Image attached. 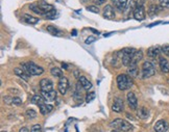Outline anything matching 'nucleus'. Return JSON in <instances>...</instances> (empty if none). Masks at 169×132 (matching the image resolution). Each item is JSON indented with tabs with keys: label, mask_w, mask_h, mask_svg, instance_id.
Here are the masks:
<instances>
[{
	"label": "nucleus",
	"mask_w": 169,
	"mask_h": 132,
	"mask_svg": "<svg viewBox=\"0 0 169 132\" xmlns=\"http://www.w3.org/2000/svg\"><path fill=\"white\" fill-rule=\"evenodd\" d=\"M111 132H118V131H117V130H112Z\"/></svg>",
	"instance_id": "nucleus-47"
},
{
	"label": "nucleus",
	"mask_w": 169,
	"mask_h": 132,
	"mask_svg": "<svg viewBox=\"0 0 169 132\" xmlns=\"http://www.w3.org/2000/svg\"><path fill=\"white\" fill-rule=\"evenodd\" d=\"M68 88H69V81L66 77H61L60 81H59V84H57V90L59 92L62 94V95H65L67 93Z\"/></svg>",
	"instance_id": "nucleus-6"
},
{
	"label": "nucleus",
	"mask_w": 169,
	"mask_h": 132,
	"mask_svg": "<svg viewBox=\"0 0 169 132\" xmlns=\"http://www.w3.org/2000/svg\"><path fill=\"white\" fill-rule=\"evenodd\" d=\"M29 9H31L32 12H35L36 14H39V15H42V16H44V12L42 11L41 9H40L39 6H38V4L36 3V4H31V5L29 6Z\"/></svg>",
	"instance_id": "nucleus-29"
},
{
	"label": "nucleus",
	"mask_w": 169,
	"mask_h": 132,
	"mask_svg": "<svg viewBox=\"0 0 169 132\" xmlns=\"http://www.w3.org/2000/svg\"><path fill=\"white\" fill-rule=\"evenodd\" d=\"M158 12V6L157 5H151L149 7V15L151 17H153Z\"/></svg>",
	"instance_id": "nucleus-34"
},
{
	"label": "nucleus",
	"mask_w": 169,
	"mask_h": 132,
	"mask_svg": "<svg viewBox=\"0 0 169 132\" xmlns=\"http://www.w3.org/2000/svg\"><path fill=\"white\" fill-rule=\"evenodd\" d=\"M23 21L25 22V23L27 24H37L38 22H39V19L38 18H35V17H31L29 16V15H24L23 16Z\"/></svg>",
	"instance_id": "nucleus-22"
},
{
	"label": "nucleus",
	"mask_w": 169,
	"mask_h": 132,
	"mask_svg": "<svg viewBox=\"0 0 169 132\" xmlns=\"http://www.w3.org/2000/svg\"><path fill=\"white\" fill-rule=\"evenodd\" d=\"M137 113H138V116H139L140 119H147V116H148V110L146 109L145 107H140L139 109H138V111H137Z\"/></svg>",
	"instance_id": "nucleus-25"
},
{
	"label": "nucleus",
	"mask_w": 169,
	"mask_h": 132,
	"mask_svg": "<svg viewBox=\"0 0 169 132\" xmlns=\"http://www.w3.org/2000/svg\"><path fill=\"white\" fill-rule=\"evenodd\" d=\"M47 30H48V32H50L51 34L53 35H57V37H61V35H63L62 31L59 30L57 28H55L54 26H51V25H49V26H47Z\"/></svg>",
	"instance_id": "nucleus-27"
},
{
	"label": "nucleus",
	"mask_w": 169,
	"mask_h": 132,
	"mask_svg": "<svg viewBox=\"0 0 169 132\" xmlns=\"http://www.w3.org/2000/svg\"><path fill=\"white\" fill-rule=\"evenodd\" d=\"M90 30H92V31L94 32V34H99V32H98L97 30H95V29H93V28H90Z\"/></svg>",
	"instance_id": "nucleus-44"
},
{
	"label": "nucleus",
	"mask_w": 169,
	"mask_h": 132,
	"mask_svg": "<svg viewBox=\"0 0 169 132\" xmlns=\"http://www.w3.org/2000/svg\"><path fill=\"white\" fill-rule=\"evenodd\" d=\"M40 88H41V92H49L53 90V83L50 79L45 78L40 81Z\"/></svg>",
	"instance_id": "nucleus-8"
},
{
	"label": "nucleus",
	"mask_w": 169,
	"mask_h": 132,
	"mask_svg": "<svg viewBox=\"0 0 169 132\" xmlns=\"http://www.w3.org/2000/svg\"><path fill=\"white\" fill-rule=\"evenodd\" d=\"M136 52L135 49L133 48H124L122 50V65L125 67H130V65L132 63L134 53Z\"/></svg>",
	"instance_id": "nucleus-4"
},
{
	"label": "nucleus",
	"mask_w": 169,
	"mask_h": 132,
	"mask_svg": "<svg viewBox=\"0 0 169 132\" xmlns=\"http://www.w3.org/2000/svg\"><path fill=\"white\" fill-rule=\"evenodd\" d=\"M127 1L128 0H112L113 4H114L120 12L125 11V9H127Z\"/></svg>",
	"instance_id": "nucleus-15"
},
{
	"label": "nucleus",
	"mask_w": 169,
	"mask_h": 132,
	"mask_svg": "<svg viewBox=\"0 0 169 132\" xmlns=\"http://www.w3.org/2000/svg\"><path fill=\"white\" fill-rule=\"evenodd\" d=\"M1 132H6V131H1Z\"/></svg>",
	"instance_id": "nucleus-48"
},
{
	"label": "nucleus",
	"mask_w": 169,
	"mask_h": 132,
	"mask_svg": "<svg viewBox=\"0 0 169 132\" xmlns=\"http://www.w3.org/2000/svg\"><path fill=\"white\" fill-rule=\"evenodd\" d=\"M51 74H52V76H54V77H59V78H61V77H63V72H62V70L61 69H59V68H52L51 69Z\"/></svg>",
	"instance_id": "nucleus-28"
},
{
	"label": "nucleus",
	"mask_w": 169,
	"mask_h": 132,
	"mask_svg": "<svg viewBox=\"0 0 169 132\" xmlns=\"http://www.w3.org/2000/svg\"><path fill=\"white\" fill-rule=\"evenodd\" d=\"M38 6L40 7V9H42L43 12H44V14L46 15L47 12H51V11H53V6L51 5V4H49V3H47L46 1H44V0H41V1H39L38 2ZM44 15V16H45Z\"/></svg>",
	"instance_id": "nucleus-12"
},
{
	"label": "nucleus",
	"mask_w": 169,
	"mask_h": 132,
	"mask_svg": "<svg viewBox=\"0 0 169 132\" xmlns=\"http://www.w3.org/2000/svg\"><path fill=\"white\" fill-rule=\"evenodd\" d=\"M87 11L98 14V12H99V9H98L96 5H89V6H87Z\"/></svg>",
	"instance_id": "nucleus-33"
},
{
	"label": "nucleus",
	"mask_w": 169,
	"mask_h": 132,
	"mask_svg": "<svg viewBox=\"0 0 169 132\" xmlns=\"http://www.w3.org/2000/svg\"><path fill=\"white\" fill-rule=\"evenodd\" d=\"M22 67H23V69H24V72L26 73L28 76H30V75H32V76H40V75L43 74V72H44V69H43L42 67H40V66L36 65V63L32 62L23 63V65H22Z\"/></svg>",
	"instance_id": "nucleus-1"
},
{
	"label": "nucleus",
	"mask_w": 169,
	"mask_h": 132,
	"mask_svg": "<svg viewBox=\"0 0 169 132\" xmlns=\"http://www.w3.org/2000/svg\"><path fill=\"white\" fill-rule=\"evenodd\" d=\"M40 107V112L42 113V115H47V113H49L50 111L52 110V105H50V104H42L41 106H39Z\"/></svg>",
	"instance_id": "nucleus-23"
},
{
	"label": "nucleus",
	"mask_w": 169,
	"mask_h": 132,
	"mask_svg": "<svg viewBox=\"0 0 169 132\" xmlns=\"http://www.w3.org/2000/svg\"><path fill=\"white\" fill-rule=\"evenodd\" d=\"M111 126L116 130H120L123 132H127L133 129V125L130 123H128L127 121L122 120V119H116L111 123Z\"/></svg>",
	"instance_id": "nucleus-3"
},
{
	"label": "nucleus",
	"mask_w": 169,
	"mask_h": 132,
	"mask_svg": "<svg viewBox=\"0 0 169 132\" xmlns=\"http://www.w3.org/2000/svg\"><path fill=\"white\" fill-rule=\"evenodd\" d=\"M117 86L120 91H125L128 90L130 86L133 85V81L130 79V77L127 74H120L117 76Z\"/></svg>",
	"instance_id": "nucleus-2"
},
{
	"label": "nucleus",
	"mask_w": 169,
	"mask_h": 132,
	"mask_svg": "<svg viewBox=\"0 0 169 132\" xmlns=\"http://www.w3.org/2000/svg\"><path fill=\"white\" fill-rule=\"evenodd\" d=\"M55 16H57V12L54 11H51V12H47L46 15H45V17L47 18V19H54Z\"/></svg>",
	"instance_id": "nucleus-36"
},
{
	"label": "nucleus",
	"mask_w": 169,
	"mask_h": 132,
	"mask_svg": "<svg viewBox=\"0 0 169 132\" xmlns=\"http://www.w3.org/2000/svg\"><path fill=\"white\" fill-rule=\"evenodd\" d=\"M156 73L155 66L150 62H145L142 66V76L143 78H149Z\"/></svg>",
	"instance_id": "nucleus-5"
},
{
	"label": "nucleus",
	"mask_w": 169,
	"mask_h": 132,
	"mask_svg": "<svg viewBox=\"0 0 169 132\" xmlns=\"http://www.w3.org/2000/svg\"><path fill=\"white\" fill-rule=\"evenodd\" d=\"M41 125H39V124H37V125H34L31 127V130L30 132H41Z\"/></svg>",
	"instance_id": "nucleus-37"
},
{
	"label": "nucleus",
	"mask_w": 169,
	"mask_h": 132,
	"mask_svg": "<svg viewBox=\"0 0 169 132\" xmlns=\"http://www.w3.org/2000/svg\"><path fill=\"white\" fill-rule=\"evenodd\" d=\"M95 41V37H89L87 40H86V44H91Z\"/></svg>",
	"instance_id": "nucleus-40"
},
{
	"label": "nucleus",
	"mask_w": 169,
	"mask_h": 132,
	"mask_svg": "<svg viewBox=\"0 0 169 132\" xmlns=\"http://www.w3.org/2000/svg\"><path fill=\"white\" fill-rule=\"evenodd\" d=\"M103 17H105V19H109V20L114 19L115 11L112 5H110V4H107V5H105V7L103 9Z\"/></svg>",
	"instance_id": "nucleus-11"
},
{
	"label": "nucleus",
	"mask_w": 169,
	"mask_h": 132,
	"mask_svg": "<svg viewBox=\"0 0 169 132\" xmlns=\"http://www.w3.org/2000/svg\"><path fill=\"white\" fill-rule=\"evenodd\" d=\"M14 71H15V74H16L17 76H19V77H21L23 80H25V81L28 80V75L25 74L24 71H22L21 69H19V68H16Z\"/></svg>",
	"instance_id": "nucleus-26"
},
{
	"label": "nucleus",
	"mask_w": 169,
	"mask_h": 132,
	"mask_svg": "<svg viewBox=\"0 0 169 132\" xmlns=\"http://www.w3.org/2000/svg\"><path fill=\"white\" fill-rule=\"evenodd\" d=\"M79 81L80 84H82L84 90L88 91V90H91V88H92V83H91L90 80H88L85 76H80V77L79 78Z\"/></svg>",
	"instance_id": "nucleus-17"
},
{
	"label": "nucleus",
	"mask_w": 169,
	"mask_h": 132,
	"mask_svg": "<svg viewBox=\"0 0 169 132\" xmlns=\"http://www.w3.org/2000/svg\"><path fill=\"white\" fill-rule=\"evenodd\" d=\"M127 99L128 106H130L132 109H137L138 100H137V97L135 96V94H134L133 92H128L127 95Z\"/></svg>",
	"instance_id": "nucleus-9"
},
{
	"label": "nucleus",
	"mask_w": 169,
	"mask_h": 132,
	"mask_svg": "<svg viewBox=\"0 0 169 132\" xmlns=\"http://www.w3.org/2000/svg\"><path fill=\"white\" fill-rule=\"evenodd\" d=\"M112 109L115 112H121L123 110V100L121 98H116L112 105Z\"/></svg>",
	"instance_id": "nucleus-13"
},
{
	"label": "nucleus",
	"mask_w": 169,
	"mask_h": 132,
	"mask_svg": "<svg viewBox=\"0 0 169 132\" xmlns=\"http://www.w3.org/2000/svg\"><path fill=\"white\" fill-rule=\"evenodd\" d=\"M159 63H160V68L163 73H169V62L165 57H160Z\"/></svg>",
	"instance_id": "nucleus-16"
},
{
	"label": "nucleus",
	"mask_w": 169,
	"mask_h": 132,
	"mask_svg": "<svg viewBox=\"0 0 169 132\" xmlns=\"http://www.w3.org/2000/svg\"><path fill=\"white\" fill-rule=\"evenodd\" d=\"M93 3L95 4V5H100V4H103L105 2V0H92Z\"/></svg>",
	"instance_id": "nucleus-39"
},
{
	"label": "nucleus",
	"mask_w": 169,
	"mask_h": 132,
	"mask_svg": "<svg viewBox=\"0 0 169 132\" xmlns=\"http://www.w3.org/2000/svg\"><path fill=\"white\" fill-rule=\"evenodd\" d=\"M95 99V93H93V92H91L88 94L87 96H86V102L87 103H89L91 102V101H93Z\"/></svg>",
	"instance_id": "nucleus-32"
},
{
	"label": "nucleus",
	"mask_w": 169,
	"mask_h": 132,
	"mask_svg": "<svg viewBox=\"0 0 169 132\" xmlns=\"http://www.w3.org/2000/svg\"><path fill=\"white\" fill-rule=\"evenodd\" d=\"M161 50L159 49V48H156V47H151L148 49L147 51V55L151 58H156L159 56V54H160Z\"/></svg>",
	"instance_id": "nucleus-21"
},
{
	"label": "nucleus",
	"mask_w": 169,
	"mask_h": 132,
	"mask_svg": "<svg viewBox=\"0 0 169 132\" xmlns=\"http://www.w3.org/2000/svg\"><path fill=\"white\" fill-rule=\"evenodd\" d=\"M25 115L27 116V118L28 119H35V118H37V112L34 110V109H28V110H26V112H25Z\"/></svg>",
	"instance_id": "nucleus-30"
},
{
	"label": "nucleus",
	"mask_w": 169,
	"mask_h": 132,
	"mask_svg": "<svg viewBox=\"0 0 169 132\" xmlns=\"http://www.w3.org/2000/svg\"><path fill=\"white\" fill-rule=\"evenodd\" d=\"M142 58H143V52L141 51V50H138V51H136L135 53H134L132 63H138Z\"/></svg>",
	"instance_id": "nucleus-24"
},
{
	"label": "nucleus",
	"mask_w": 169,
	"mask_h": 132,
	"mask_svg": "<svg viewBox=\"0 0 169 132\" xmlns=\"http://www.w3.org/2000/svg\"><path fill=\"white\" fill-rule=\"evenodd\" d=\"M168 128H169V125L165 120H160L155 124L156 132H167Z\"/></svg>",
	"instance_id": "nucleus-10"
},
{
	"label": "nucleus",
	"mask_w": 169,
	"mask_h": 132,
	"mask_svg": "<svg viewBox=\"0 0 169 132\" xmlns=\"http://www.w3.org/2000/svg\"><path fill=\"white\" fill-rule=\"evenodd\" d=\"M82 84L79 82L76 84V88H75L74 93H73V98H74L75 101H79V102H82L83 100V91H82Z\"/></svg>",
	"instance_id": "nucleus-14"
},
{
	"label": "nucleus",
	"mask_w": 169,
	"mask_h": 132,
	"mask_svg": "<svg viewBox=\"0 0 169 132\" xmlns=\"http://www.w3.org/2000/svg\"><path fill=\"white\" fill-rule=\"evenodd\" d=\"M138 63H130V68H128V75H130V77H137L138 76V73H139V71H138V67H137Z\"/></svg>",
	"instance_id": "nucleus-19"
},
{
	"label": "nucleus",
	"mask_w": 169,
	"mask_h": 132,
	"mask_svg": "<svg viewBox=\"0 0 169 132\" xmlns=\"http://www.w3.org/2000/svg\"><path fill=\"white\" fill-rule=\"evenodd\" d=\"M22 104V99L19 97H13L12 98V105H21Z\"/></svg>",
	"instance_id": "nucleus-31"
},
{
	"label": "nucleus",
	"mask_w": 169,
	"mask_h": 132,
	"mask_svg": "<svg viewBox=\"0 0 169 132\" xmlns=\"http://www.w3.org/2000/svg\"><path fill=\"white\" fill-rule=\"evenodd\" d=\"M19 132H29V130L26 128V127H23V128H21V129H20Z\"/></svg>",
	"instance_id": "nucleus-43"
},
{
	"label": "nucleus",
	"mask_w": 169,
	"mask_h": 132,
	"mask_svg": "<svg viewBox=\"0 0 169 132\" xmlns=\"http://www.w3.org/2000/svg\"><path fill=\"white\" fill-rule=\"evenodd\" d=\"M42 96L44 97L45 100L53 101L57 98V91L52 90V91H49V92H42Z\"/></svg>",
	"instance_id": "nucleus-18"
},
{
	"label": "nucleus",
	"mask_w": 169,
	"mask_h": 132,
	"mask_svg": "<svg viewBox=\"0 0 169 132\" xmlns=\"http://www.w3.org/2000/svg\"><path fill=\"white\" fill-rule=\"evenodd\" d=\"M3 100H4V102H6V104H9V105H12V98H9V97H3Z\"/></svg>",
	"instance_id": "nucleus-41"
},
{
	"label": "nucleus",
	"mask_w": 169,
	"mask_h": 132,
	"mask_svg": "<svg viewBox=\"0 0 169 132\" xmlns=\"http://www.w3.org/2000/svg\"><path fill=\"white\" fill-rule=\"evenodd\" d=\"M44 101H45V99L41 95H35L34 97L31 98V103L36 104V105H38V106H41L42 104H45Z\"/></svg>",
	"instance_id": "nucleus-20"
},
{
	"label": "nucleus",
	"mask_w": 169,
	"mask_h": 132,
	"mask_svg": "<svg viewBox=\"0 0 169 132\" xmlns=\"http://www.w3.org/2000/svg\"><path fill=\"white\" fill-rule=\"evenodd\" d=\"M62 66H63V68H65V69H67V68H68V66L66 65V63H64V62L62 63Z\"/></svg>",
	"instance_id": "nucleus-45"
},
{
	"label": "nucleus",
	"mask_w": 169,
	"mask_h": 132,
	"mask_svg": "<svg viewBox=\"0 0 169 132\" xmlns=\"http://www.w3.org/2000/svg\"><path fill=\"white\" fill-rule=\"evenodd\" d=\"M143 4H144V0H137V5L143 6Z\"/></svg>",
	"instance_id": "nucleus-42"
},
{
	"label": "nucleus",
	"mask_w": 169,
	"mask_h": 132,
	"mask_svg": "<svg viewBox=\"0 0 169 132\" xmlns=\"http://www.w3.org/2000/svg\"><path fill=\"white\" fill-rule=\"evenodd\" d=\"M71 34H72L73 35H76V30H75V29H74V30H73V31L71 32Z\"/></svg>",
	"instance_id": "nucleus-46"
},
{
	"label": "nucleus",
	"mask_w": 169,
	"mask_h": 132,
	"mask_svg": "<svg viewBox=\"0 0 169 132\" xmlns=\"http://www.w3.org/2000/svg\"><path fill=\"white\" fill-rule=\"evenodd\" d=\"M159 3L164 9H169V0H159Z\"/></svg>",
	"instance_id": "nucleus-35"
},
{
	"label": "nucleus",
	"mask_w": 169,
	"mask_h": 132,
	"mask_svg": "<svg viewBox=\"0 0 169 132\" xmlns=\"http://www.w3.org/2000/svg\"><path fill=\"white\" fill-rule=\"evenodd\" d=\"M133 15H134V18L138 21H142V20L145 19V9H144V6H139L137 5L135 7L133 12Z\"/></svg>",
	"instance_id": "nucleus-7"
},
{
	"label": "nucleus",
	"mask_w": 169,
	"mask_h": 132,
	"mask_svg": "<svg viewBox=\"0 0 169 132\" xmlns=\"http://www.w3.org/2000/svg\"><path fill=\"white\" fill-rule=\"evenodd\" d=\"M162 52L166 55V56L169 57V45H167V46H164L162 48Z\"/></svg>",
	"instance_id": "nucleus-38"
}]
</instances>
